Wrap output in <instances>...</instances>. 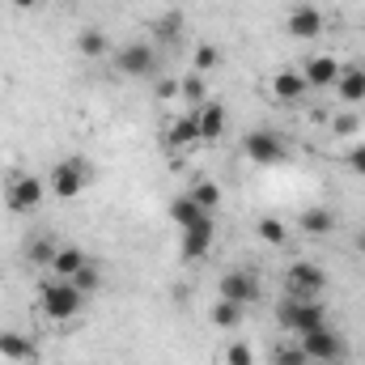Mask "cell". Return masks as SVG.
<instances>
[{
	"label": "cell",
	"mask_w": 365,
	"mask_h": 365,
	"mask_svg": "<svg viewBox=\"0 0 365 365\" xmlns=\"http://www.w3.org/2000/svg\"><path fill=\"white\" fill-rule=\"evenodd\" d=\"M81 302H86V293H81L73 280L51 276V280H43V284H38V310H43L47 319H56V323L77 319V314H81Z\"/></svg>",
	"instance_id": "cell-1"
},
{
	"label": "cell",
	"mask_w": 365,
	"mask_h": 365,
	"mask_svg": "<svg viewBox=\"0 0 365 365\" xmlns=\"http://www.w3.org/2000/svg\"><path fill=\"white\" fill-rule=\"evenodd\" d=\"M93 179V166L86 158H64V162H56L51 166V175H47V191L51 195H60V200H77Z\"/></svg>",
	"instance_id": "cell-2"
},
{
	"label": "cell",
	"mask_w": 365,
	"mask_h": 365,
	"mask_svg": "<svg viewBox=\"0 0 365 365\" xmlns=\"http://www.w3.org/2000/svg\"><path fill=\"white\" fill-rule=\"evenodd\" d=\"M276 323H280L284 331L306 336V331H319V327L327 323V310H323V302H319V297H314V302L284 297V302H280V310H276Z\"/></svg>",
	"instance_id": "cell-3"
},
{
	"label": "cell",
	"mask_w": 365,
	"mask_h": 365,
	"mask_svg": "<svg viewBox=\"0 0 365 365\" xmlns=\"http://www.w3.org/2000/svg\"><path fill=\"white\" fill-rule=\"evenodd\" d=\"M43 195H47V182L38 179V175L13 170L4 179V204H9V212H34L43 204Z\"/></svg>",
	"instance_id": "cell-4"
},
{
	"label": "cell",
	"mask_w": 365,
	"mask_h": 365,
	"mask_svg": "<svg viewBox=\"0 0 365 365\" xmlns=\"http://www.w3.org/2000/svg\"><path fill=\"white\" fill-rule=\"evenodd\" d=\"M323 289H327V272H323L319 264H306V259L289 264V272H284V297H302V302H314Z\"/></svg>",
	"instance_id": "cell-5"
},
{
	"label": "cell",
	"mask_w": 365,
	"mask_h": 365,
	"mask_svg": "<svg viewBox=\"0 0 365 365\" xmlns=\"http://www.w3.org/2000/svg\"><path fill=\"white\" fill-rule=\"evenodd\" d=\"M115 68L123 73V77H153L158 73V51L149 47V43H123L119 51H115Z\"/></svg>",
	"instance_id": "cell-6"
},
{
	"label": "cell",
	"mask_w": 365,
	"mask_h": 365,
	"mask_svg": "<svg viewBox=\"0 0 365 365\" xmlns=\"http://www.w3.org/2000/svg\"><path fill=\"white\" fill-rule=\"evenodd\" d=\"M297 344H302V353H306L310 361H340V357H344V336L331 331L327 323H323L319 331H306Z\"/></svg>",
	"instance_id": "cell-7"
},
{
	"label": "cell",
	"mask_w": 365,
	"mask_h": 365,
	"mask_svg": "<svg viewBox=\"0 0 365 365\" xmlns=\"http://www.w3.org/2000/svg\"><path fill=\"white\" fill-rule=\"evenodd\" d=\"M242 153L251 162H259V166H276V162H284V140L276 136L272 128H259V132H247Z\"/></svg>",
	"instance_id": "cell-8"
},
{
	"label": "cell",
	"mask_w": 365,
	"mask_h": 365,
	"mask_svg": "<svg viewBox=\"0 0 365 365\" xmlns=\"http://www.w3.org/2000/svg\"><path fill=\"white\" fill-rule=\"evenodd\" d=\"M212 247H217V217H204L200 225L179 230V251H182V259H204Z\"/></svg>",
	"instance_id": "cell-9"
},
{
	"label": "cell",
	"mask_w": 365,
	"mask_h": 365,
	"mask_svg": "<svg viewBox=\"0 0 365 365\" xmlns=\"http://www.w3.org/2000/svg\"><path fill=\"white\" fill-rule=\"evenodd\" d=\"M217 293L225 302H238V306H255L259 302V280L251 272H225L217 280Z\"/></svg>",
	"instance_id": "cell-10"
},
{
	"label": "cell",
	"mask_w": 365,
	"mask_h": 365,
	"mask_svg": "<svg viewBox=\"0 0 365 365\" xmlns=\"http://www.w3.org/2000/svg\"><path fill=\"white\" fill-rule=\"evenodd\" d=\"M284 30H289V38L310 43V38H319V34H323V13H319L314 4H297V9L284 17Z\"/></svg>",
	"instance_id": "cell-11"
},
{
	"label": "cell",
	"mask_w": 365,
	"mask_h": 365,
	"mask_svg": "<svg viewBox=\"0 0 365 365\" xmlns=\"http://www.w3.org/2000/svg\"><path fill=\"white\" fill-rule=\"evenodd\" d=\"M166 145H170V149H182V153L200 145V119H195V110L175 115V123H170V132H166Z\"/></svg>",
	"instance_id": "cell-12"
},
{
	"label": "cell",
	"mask_w": 365,
	"mask_h": 365,
	"mask_svg": "<svg viewBox=\"0 0 365 365\" xmlns=\"http://www.w3.org/2000/svg\"><path fill=\"white\" fill-rule=\"evenodd\" d=\"M340 73H344V68H340L331 56H310V60H306V68H302V77H306V86H310V90L336 86V81H340Z\"/></svg>",
	"instance_id": "cell-13"
},
{
	"label": "cell",
	"mask_w": 365,
	"mask_h": 365,
	"mask_svg": "<svg viewBox=\"0 0 365 365\" xmlns=\"http://www.w3.org/2000/svg\"><path fill=\"white\" fill-rule=\"evenodd\" d=\"M195 119H200V145L221 140V132H225V106H221L217 98H208V102L195 110Z\"/></svg>",
	"instance_id": "cell-14"
},
{
	"label": "cell",
	"mask_w": 365,
	"mask_h": 365,
	"mask_svg": "<svg viewBox=\"0 0 365 365\" xmlns=\"http://www.w3.org/2000/svg\"><path fill=\"white\" fill-rule=\"evenodd\" d=\"M0 357H4V361L30 365L38 357V344H34L30 336H21V331H0Z\"/></svg>",
	"instance_id": "cell-15"
},
{
	"label": "cell",
	"mask_w": 365,
	"mask_h": 365,
	"mask_svg": "<svg viewBox=\"0 0 365 365\" xmlns=\"http://www.w3.org/2000/svg\"><path fill=\"white\" fill-rule=\"evenodd\" d=\"M310 90L306 86V77L302 73H293V68H280L272 77V98L276 102H302V93Z\"/></svg>",
	"instance_id": "cell-16"
},
{
	"label": "cell",
	"mask_w": 365,
	"mask_h": 365,
	"mask_svg": "<svg viewBox=\"0 0 365 365\" xmlns=\"http://www.w3.org/2000/svg\"><path fill=\"white\" fill-rule=\"evenodd\" d=\"M86 264H90V255H86L81 247H60V251H56V259H51V276L73 280V276L81 272Z\"/></svg>",
	"instance_id": "cell-17"
},
{
	"label": "cell",
	"mask_w": 365,
	"mask_h": 365,
	"mask_svg": "<svg viewBox=\"0 0 365 365\" xmlns=\"http://www.w3.org/2000/svg\"><path fill=\"white\" fill-rule=\"evenodd\" d=\"M336 90H340V98H344L349 106L365 102V68H361V64L344 68V73H340V81H336Z\"/></svg>",
	"instance_id": "cell-18"
},
{
	"label": "cell",
	"mask_w": 365,
	"mask_h": 365,
	"mask_svg": "<svg viewBox=\"0 0 365 365\" xmlns=\"http://www.w3.org/2000/svg\"><path fill=\"white\" fill-rule=\"evenodd\" d=\"M204 217H212V212H204L191 195H179V200H170V221L179 225V230H191V225H200Z\"/></svg>",
	"instance_id": "cell-19"
},
{
	"label": "cell",
	"mask_w": 365,
	"mask_h": 365,
	"mask_svg": "<svg viewBox=\"0 0 365 365\" xmlns=\"http://www.w3.org/2000/svg\"><path fill=\"white\" fill-rule=\"evenodd\" d=\"M242 314H247V306H238V302H225V297H217L212 302V327H238L242 323Z\"/></svg>",
	"instance_id": "cell-20"
},
{
	"label": "cell",
	"mask_w": 365,
	"mask_h": 365,
	"mask_svg": "<svg viewBox=\"0 0 365 365\" xmlns=\"http://www.w3.org/2000/svg\"><path fill=\"white\" fill-rule=\"evenodd\" d=\"M77 51H81L86 60H102V56L110 51V38H106L102 30H81V34H77Z\"/></svg>",
	"instance_id": "cell-21"
},
{
	"label": "cell",
	"mask_w": 365,
	"mask_h": 365,
	"mask_svg": "<svg viewBox=\"0 0 365 365\" xmlns=\"http://www.w3.org/2000/svg\"><path fill=\"white\" fill-rule=\"evenodd\" d=\"M179 98L187 102V110H200V106L208 102V90H204V77H200V73L182 77V81H179Z\"/></svg>",
	"instance_id": "cell-22"
},
{
	"label": "cell",
	"mask_w": 365,
	"mask_h": 365,
	"mask_svg": "<svg viewBox=\"0 0 365 365\" xmlns=\"http://www.w3.org/2000/svg\"><path fill=\"white\" fill-rule=\"evenodd\" d=\"M187 195H191V200H195L204 212H212V217H217V208H221V187H217V182L200 179L195 187H191V191H187Z\"/></svg>",
	"instance_id": "cell-23"
},
{
	"label": "cell",
	"mask_w": 365,
	"mask_h": 365,
	"mask_svg": "<svg viewBox=\"0 0 365 365\" xmlns=\"http://www.w3.org/2000/svg\"><path fill=\"white\" fill-rule=\"evenodd\" d=\"M302 230L323 238V234H331V230H336V217H331L327 208H306V212H302Z\"/></svg>",
	"instance_id": "cell-24"
},
{
	"label": "cell",
	"mask_w": 365,
	"mask_h": 365,
	"mask_svg": "<svg viewBox=\"0 0 365 365\" xmlns=\"http://www.w3.org/2000/svg\"><path fill=\"white\" fill-rule=\"evenodd\" d=\"M56 251H60V247H56V242H51V238L43 234V238H30V247H26V259H30L34 268H51Z\"/></svg>",
	"instance_id": "cell-25"
},
{
	"label": "cell",
	"mask_w": 365,
	"mask_h": 365,
	"mask_svg": "<svg viewBox=\"0 0 365 365\" xmlns=\"http://www.w3.org/2000/svg\"><path fill=\"white\" fill-rule=\"evenodd\" d=\"M259 238H264L268 247H284V242H289V230H284L280 217H259Z\"/></svg>",
	"instance_id": "cell-26"
},
{
	"label": "cell",
	"mask_w": 365,
	"mask_h": 365,
	"mask_svg": "<svg viewBox=\"0 0 365 365\" xmlns=\"http://www.w3.org/2000/svg\"><path fill=\"white\" fill-rule=\"evenodd\" d=\"M212 68H221V51H217L212 43H200V47H195V73L204 77V73H212Z\"/></svg>",
	"instance_id": "cell-27"
},
{
	"label": "cell",
	"mask_w": 365,
	"mask_h": 365,
	"mask_svg": "<svg viewBox=\"0 0 365 365\" xmlns=\"http://www.w3.org/2000/svg\"><path fill=\"white\" fill-rule=\"evenodd\" d=\"M272 365H310V357L302 353V344H280L272 353Z\"/></svg>",
	"instance_id": "cell-28"
},
{
	"label": "cell",
	"mask_w": 365,
	"mask_h": 365,
	"mask_svg": "<svg viewBox=\"0 0 365 365\" xmlns=\"http://www.w3.org/2000/svg\"><path fill=\"white\" fill-rule=\"evenodd\" d=\"M331 132H336L340 140H349V136L361 132V119H357V115H336V119H331Z\"/></svg>",
	"instance_id": "cell-29"
},
{
	"label": "cell",
	"mask_w": 365,
	"mask_h": 365,
	"mask_svg": "<svg viewBox=\"0 0 365 365\" xmlns=\"http://www.w3.org/2000/svg\"><path fill=\"white\" fill-rule=\"evenodd\" d=\"M73 284H77V289H81V293H93V289H98V284H102V272H98V264H86V268H81V272L73 276Z\"/></svg>",
	"instance_id": "cell-30"
},
{
	"label": "cell",
	"mask_w": 365,
	"mask_h": 365,
	"mask_svg": "<svg viewBox=\"0 0 365 365\" xmlns=\"http://www.w3.org/2000/svg\"><path fill=\"white\" fill-rule=\"evenodd\" d=\"M225 365H255V353H251V344L234 340V344L225 349Z\"/></svg>",
	"instance_id": "cell-31"
},
{
	"label": "cell",
	"mask_w": 365,
	"mask_h": 365,
	"mask_svg": "<svg viewBox=\"0 0 365 365\" xmlns=\"http://www.w3.org/2000/svg\"><path fill=\"white\" fill-rule=\"evenodd\" d=\"M344 166H349L353 175H365V145H353V149L344 153Z\"/></svg>",
	"instance_id": "cell-32"
},
{
	"label": "cell",
	"mask_w": 365,
	"mask_h": 365,
	"mask_svg": "<svg viewBox=\"0 0 365 365\" xmlns=\"http://www.w3.org/2000/svg\"><path fill=\"white\" fill-rule=\"evenodd\" d=\"M158 98H162V102L179 98V81H162V86H158Z\"/></svg>",
	"instance_id": "cell-33"
},
{
	"label": "cell",
	"mask_w": 365,
	"mask_h": 365,
	"mask_svg": "<svg viewBox=\"0 0 365 365\" xmlns=\"http://www.w3.org/2000/svg\"><path fill=\"white\" fill-rule=\"evenodd\" d=\"M38 4H47V0H13V9H21V13H30V9H38Z\"/></svg>",
	"instance_id": "cell-34"
},
{
	"label": "cell",
	"mask_w": 365,
	"mask_h": 365,
	"mask_svg": "<svg viewBox=\"0 0 365 365\" xmlns=\"http://www.w3.org/2000/svg\"><path fill=\"white\" fill-rule=\"evenodd\" d=\"M357 251H361V255H365V230H361V238H357Z\"/></svg>",
	"instance_id": "cell-35"
}]
</instances>
